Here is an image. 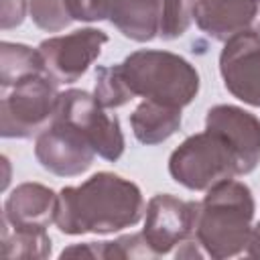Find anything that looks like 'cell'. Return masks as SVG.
<instances>
[{
    "mask_svg": "<svg viewBox=\"0 0 260 260\" xmlns=\"http://www.w3.org/2000/svg\"><path fill=\"white\" fill-rule=\"evenodd\" d=\"M160 0H114L110 22L130 41L148 43L158 37Z\"/></svg>",
    "mask_w": 260,
    "mask_h": 260,
    "instance_id": "9a60e30c",
    "label": "cell"
},
{
    "mask_svg": "<svg viewBox=\"0 0 260 260\" xmlns=\"http://www.w3.org/2000/svg\"><path fill=\"white\" fill-rule=\"evenodd\" d=\"M0 244H2L4 258H10V260L49 258L51 256V248H53L47 230L8 225L6 221H2Z\"/></svg>",
    "mask_w": 260,
    "mask_h": 260,
    "instance_id": "e0dca14e",
    "label": "cell"
},
{
    "mask_svg": "<svg viewBox=\"0 0 260 260\" xmlns=\"http://www.w3.org/2000/svg\"><path fill=\"white\" fill-rule=\"evenodd\" d=\"M39 73H49L39 49H32L22 43L2 41L0 45V85L2 89H10L18 81L39 75Z\"/></svg>",
    "mask_w": 260,
    "mask_h": 260,
    "instance_id": "2e32d148",
    "label": "cell"
},
{
    "mask_svg": "<svg viewBox=\"0 0 260 260\" xmlns=\"http://www.w3.org/2000/svg\"><path fill=\"white\" fill-rule=\"evenodd\" d=\"M205 128L221 134L240 158V175L252 173L260 162V118L232 104H217L207 110Z\"/></svg>",
    "mask_w": 260,
    "mask_h": 260,
    "instance_id": "8fae6325",
    "label": "cell"
},
{
    "mask_svg": "<svg viewBox=\"0 0 260 260\" xmlns=\"http://www.w3.org/2000/svg\"><path fill=\"white\" fill-rule=\"evenodd\" d=\"M98 246H100V258H106V260L156 258L142 232L128 234V236H122V238L112 240V242H98Z\"/></svg>",
    "mask_w": 260,
    "mask_h": 260,
    "instance_id": "44dd1931",
    "label": "cell"
},
{
    "mask_svg": "<svg viewBox=\"0 0 260 260\" xmlns=\"http://www.w3.org/2000/svg\"><path fill=\"white\" fill-rule=\"evenodd\" d=\"M195 22L215 41L260 35V0H197Z\"/></svg>",
    "mask_w": 260,
    "mask_h": 260,
    "instance_id": "7c38bea8",
    "label": "cell"
},
{
    "mask_svg": "<svg viewBox=\"0 0 260 260\" xmlns=\"http://www.w3.org/2000/svg\"><path fill=\"white\" fill-rule=\"evenodd\" d=\"M59 81L49 73L26 77L10 87L0 102L2 138H32L55 118L59 104Z\"/></svg>",
    "mask_w": 260,
    "mask_h": 260,
    "instance_id": "5b68a950",
    "label": "cell"
},
{
    "mask_svg": "<svg viewBox=\"0 0 260 260\" xmlns=\"http://www.w3.org/2000/svg\"><path fill=\"white\" fill-rule=\"evenodd\" d=\"M57 193L41 183H20L16 185L4 201L2 221L20 228H41L47 230L55 223Z\"/></svg>",
    "mask_w": 260,
    "mask_h": 260,
    "instance_id": "4fadbf2b",
    "label": "cell"
},
{
    "mask_svg": "<svg viewBox=\"0 0 260 260\" xmlns=\"http://www.w3.org/2000/svg\"><path fill=\"white\" fill-rule=\"evenodd\" d=\"M246 256L248 258H260V221L252 230V240H250V246L246 250Z\"/></svg>",
    "mask_w": 260,
    "mask_h": 260,
    "instance_id": "cb8c5ba5",
    "label": "cell"
},
{
    "mask_svg": "<svg viewBox=\"0 0 260 260\" xmlns=\"http://www.w3.org/2000/svg\"><path fill=\"white\" fill-rule=\"evenodd\" d=\"M28 14L45 32H59L73 22L65 0H28Z\"/></svg>",
    "mask_w": 260,
    "mask_h": 260,
    "instance_id": "ffe728a7",
    "label": "cell"
},
{
    "mask_svg": "<svg viewBox=\"0 0 260 260\" xmlns=\"http://www.w3.org/2000/svg\"><path fill=\"white\" fill-rule=\"evenodd\" d=\"M199 201H185L169 193H158L146 203L142 234L154 256L171 254L183 242L195 238Z\"/></svg>",
    "mask_w": 260,
    "mask_h": 260,
    "instance_id": "ba28073f",
    "label": "cell"
},
{
    "mask_svg": "<svg viewBox=\"0 0 260 260\" xmlns=\"http://www.w3.org/2000/svg\"><path fill=\"white\" fill-rule=\"evenodd\" d=\"M197 0H160L158 37L162 41H175L183 37L195 20Z\"/></svg>",
    "mask_w": 260,
    "mask_h": 260,
    "instance_id": "d6986e66",
    "label": "cell"
},
{
    "mask_svg": "<svg viewBox=\"0 0 260 260\" xmlns=\"http://www.w3.org/2000/svg\"><path fill=\"white\" fill-rule=\"evenodd\" d=\"M181 110L183 108L160 104L154 100L140 102L130 114L134 138L146 146H154L169 140L181 128Z\"/></svg>",
    "mask_w": 260,
    "mask_h": 260,
    "instance_id": "5bb4252c",
    "label": "cell"
},
{
    "mask_svg": "<svg viewBox=\"0 0 260 260\" xmlns=\"http://www.w3.org/2000/svg\"><path fill=\"white\" fill-rule=\"evenodd\" d=\"M146 211L142 191L130 179L100 171L81 185L57 193L55 225L65 236L114 234L136 225Z\"/></svg>",
    "mask_w": 260,
    "mask_h": 260,
    "instance_id": "6da1fadb",
    "label": "cell"
},
{
    "mask_svg": "<svg viewBox=\"0 0 260 260\" xmlns=\"http://www.w3.org/2000/svg\"><path fill=\"white\" fill-rule=\"evenodd\" d=\"M120 67L134 98L140 95L144 100L185 108L197 98L201 87L195 65L171 51L138 49L130 53Z\"/></svg>",
    "mask_w": 260,
    "mask_h": 260,
    "instance_id": "3957f363",
    "label": "cell"
},
{
    "mask_svg": "<svg viewBox=\"0 0 260 260\" xmlns=\"http://www.w3.org/2000/svg\"><path fill=\"white\" fill-rule=\"evenodd\" d=\"M95 150L85 134L67 120L53 118L51 124L37 134L35 158L55 177H77L93 162Z\"/></svg>",
    "mask_w": 260,
    "mask_h": 260,
    "instance_id": "52a82bcc",
    "label": "cell"
},
{
    "mask_svg": "<svg viewBox=\"0 0 260 260\" xmlns=\"http://www.w3.org/2000/svg\"><path fill=\"white\" fill-rule=\"evenodd\" d=\"M108 43V35L100 28L87 26L69 35L49 37L37 47L43 55L49 75L59 83L77 81L89 65L102 55V47Z\"/></svg>",
    "mask_w": 260,
    "mask_h": 260,
    "instance_id": "9c48e42d",
    "label": "cell"
},
{
    "mask_svg": "<svg viewBox=\"0 0 260 260\" xmlns=\"http://www.w3.org/2000/svg\"><path fill=\"white\" fill-rule=\"evenodd\" d=\"M169 175L189 191H207L219 181L240 175L234 146L215 130L187 136L169 156Z\"/></svg>",
    "mask_w": 260,
    "mask_h": 260,
    "instance_id": "277c9868",
    "label": "cell"
},
{
    "mask_svg": "<svg viewBox=\"0 0 260 260\" xmlns=\"http://www.w3.org/2000/svg\"><path fill=\"white\" fill-rule=\"evenodd\" d=\"M55 116L77 126L91 142L95 154L104 160L114 162L122 156L126 142L120 128V120L116 116L106 114V108L100 106L93 93L83 89L61 91Z\"/></svg>",
    "mask_w": 260,
    "mask_h": 260,
    "instance_id": "8992f818",
    "label": "cell"
},
{
    "mask_svg": "<svg viewBox=\"0 0 260 260\" xmlns=\"http://www.w3.org/2000/svg\"><path fill=\"white\" fill-rule=\"evenodd\" d=\"M254 195L246 183L236 179L219 181L199 201L195 242L213 260L246 256L254 230Z\"/></svg>",
    "mask_w": 260,
    "mask_h": 260,
    "instance_id": "7a4b0ae2",
    "label": "cell"
},
{
    "mask_svg": "<svg viewBox=\"0 0 260 260\" xmlns=\"http://www.w3.org/2000/svg\"><path fill=\"white\" fill-rule=\"evenodd\" d=\"M26 8H28L26 0H2V20H0L2 30L20 26L26 16Z\"/></svg>",
    "mask_w": 260,
    "mask_h": 260,
    "instance_id": "603a6c76",
    "label": "cell"
},
{
    "mask_svg": "<svg viewBox=\"0 0 260 260\" xmlns=\"http://www.w3.org/2000/svg\"><path fill=\"white\" fill-rule=\"evenodd\" d=\"M223 87L240 102L260 108V35H238L219 53Z\"/></svg>",
    "mask_w": 260,
    "mask_h": 260,
    "instance_id": "30bf717a",
    "label": "cell"
},
{
    "mask_svg": "<svg viewBox=\"0 0 260 260\" xmlns=\"http://www.w3.org/2000/svg\"><path fill=\"white\" fill-rule=\"evenodd\" d=\"M67 10L73 20L79 22H95L108 20L114 0H65Z\"/></svg>",
    "mask_w": 260,
    "mask_h": 260,
    "instance_id": "7402d4cb",
    "label": "cell"
},
{
    "mask_svg": "<svg viewBox=\"0 0 260 260\" xmlns=\"http://www.w3.org/2000/svg\"><path fill=\"white\" fill-rule=\"evenodd\" d=\"M93 98L100 102L102 108H122L130 100H134L132 89L126 83L120 63L118 65H104L95 69V83H93Z\"/></svg>",
    "mask_w": 260,
    "mask_h": 260,
    "instance_id": "ac0fdd59",
    "label": "cell"
}]
</instances>
